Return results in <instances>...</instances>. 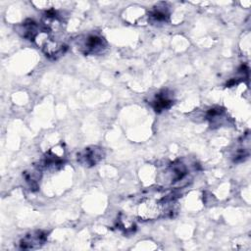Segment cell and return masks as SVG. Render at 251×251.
<instances>
[{"instance_id":"cell-1","label":"cell","mask_w":251,"mask_h":251,"mask_svg":"<svg viewBox=\"0 0 251 251\" xmlns=\"http://www.w3.org/2000/svg\"><path fill=\"white\" fill-rule=\"evenodd\" d=\"M167 199H162L160 201L147 199L143 202H141L138 206L137 213L138 216L143 220H155L161 217L162 215H165L167 212L166 207L167 206Z\"/></svg>"},{"instance_id":"cell-2","label":"cell","mask_w":251,"mask_h":251,"mask_svg":"<svg viewBox=\"0 0 251 251\" xmlns=\"http://www.w3.org/2000/svg\"><path fill=\"white\" fill-rule=\"evenodd\" d=\"M81 51L87 55H99L107 48L105 39L97 34H89L80 45Z\"/></svg>"},{"instance_id":"cell-3","label":"cell","mask_w":251,"mask_h":251,"mask_svg":"<svg viewBox=\"0 0 251 251\" xmlns=\"http://www.w3.org/2000/svg\"><path fill=\"white\" fill-rule=\"evenodd\" d=\"M104 157V151L102 148L97 146H90L84 148L77 154V161L85 167L95 166Z\"/></svg>"},{"instance_id":"cell-4","label":"cell","mask_w":251,"mask_h":251,"mask_svg":"<svg viewBox=\"0 0 251 251\" xmlns=\"http://www.w3.org/2000/svg\"><path fill=\"white\" fill-rule=\"evenodd\" d=\"M47 234L42 230H36L25 234L20 240V248L21 249H36L44 244L46 241Z\"/></svg>"},{"instance_id":"cell-5","label":"cell","mask_w":251,"mask_h":251,"mask_svg":"<svg viewBox=\"0 0 251 251\" xmlns=\"http://www.w3.org/2000/svg\"><path fill=\"white\" fill-rule=\"evenodd\" d=\"M173 98L171 94H168L167 91H162L156 94L154 100L152 101V106L156 112H162L169 109L173 105Z\"/></svg>"},{"instance_id":"cell-6","label":"cell","mask_w":251,"mask_h":251,"mask_svg":"<svg viewBox=\"0 0 251 251\" xmlns=\"http://www.w3.org/2000/svg\"><path fill=\"white\" fill-rule=\"evenodd\" d=\"M40 176H41V169L39 167H36L34 169H31L24 173V178L30 190L34 191L38 188V180L40 179Z\"/></svg>"},{"instance_id":"cell-7","label":"cell","mask_w":251,"mask_h":251,"mask_svg":"<svg viewBox=\"0 0 251 251\" xmlns=\"http://www.w3.org/2000/svg\"><path fill=\"white\" fill-rule=\"evenodd\" d=\"M169 173H171L172 182H176V181L181 180L186 176L187 169L182 163L176 161L170 166Z\"/></svg>"},{"instance_id":"cell-8","label":"cell","mask_w":251,"mask_h":251,"mask_svg":"<svg viewBox=\"0 0 251 251\" xmlns=\"http://www.w3.org/2000/svg\"><path fill=\"white\" fill-rule=\"evenodd\" d=\"M149 17H150L152 22L164 23V22H167V20L169 18V13H168V10L165 6H162V7L156 6L150 12Z\"/></svg>"}]
</instances>
